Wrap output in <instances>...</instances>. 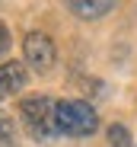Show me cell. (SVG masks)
Wrapping results in <instances>:
<instances>
[{
  "label": "cell",
  "mask_w": 137,
  "mask_h": 147,
  "mask_svg": "<svg viewBox=\"0 0 137 147\" xmlns=\"http://www.w3.org/2000/svg\"><path fill=\"white\" fill-rule=\"evenodd\" d=\"M54 118H57V131L70 138H86L99 128L96 109L83 99H61L54 106Z\"/></svg>",
  "instance_id": "obj_1"
},
{
  "label": "cell",
  "mask_w": 137,
  "mask_h": 147,
  "mask_svg": "<svg viewBox=\"0 0 137 147\" xmlns=\"http://www.w3.org/2000/svg\"><path fill=\"white\" fill-rule=\"evenodd\" d=\"M54 106L48 96H32V99H22L19 102V115H22V125L35 141H48L51 134H57V118H54Z\"/></svg>",
  "instance_id": "obj_2"
},
{
  "label": "cell",
  "mask_w": 137,
  "mask_h": 147,
  "mask_svg": "<svg viewBox=\"0 0 137 147\" xmlns=\"http://www.w3.org/2000/svg\"><path fill=\"white\" fill-rule=\"evenodd\" d=\"M22 51H26V64L35 67L38 74L51 70L57 61V48H54L51 35H45V32H29L26 42H22Z\"/></svg>",
  "instance_id": "obj_3"
},
{
  "label": "cell",
  "mask_w": 137,
  "mask_h": 147,
  "mask_svg": "<svg viewBox=\"0 0 137 147\" xmlns=\"http://www.w3.org/2000/svg\"><path fill=\"white\" fill-rule=\"evenodd\" d=\"M26 80H29V74H26V67H22L19 61L0 64V99H7V96L19 93L22 86H26Z\"/></svg>",
  "instance_id": "obj_4"
},
{
  "label": "cell",
  "mask_w": 137,
  "mask_h": 147,
  "mask_svg": "<svg viewBox=\"0 0 137 147\" xmlns=\"http://www.w3.org/2000/svg\"><path fill=\"white\" fill-rule=\"evenodd\" d=\"M67 7L80 19H99V16H105L115 7V0H67Z\"/></svg>",
  "instance_id": "obj_5"
},
{
  "label": "cell",
  "mask_w": 137,
  "mask_h": 147,
  "mask_svg": "<svg viewBox=\"0 0 137 147\" xmlns=\"http://www.w3.org/2000/svg\"><path fill=\"white\" fill-rule=\"evenodd\" d=\"M19 134H16V121L7 115V112H0V147H16Z\"/></svg>",
  "instance_id": "obj_6"
},
{
  "label": "cell",
  "mask_w": 137,
  "mask_h": 147,
  "mask_svg": "<svg viewBox=\"0 0 137 147\" xmlns=\"http://www.w3.org/2000/svg\"><path fill=\"white\" fill-rule=\"evenodd\" d=\"M108 144L112 147H131V131L124 125H112L108 128Z\"/></svg>",
  "instance_id": "obj_7"
},
{
  "label": "cell",
  "mask_w": 137,
  "mask_h": 147,
  "mask_svg": "<svg viewBox=\"0 0 137 147\" xmlns=\"http://www.w3.org/2000/svg\"><path fill=\"white\" fill-rule=\"evenodd\" d=\"M10 51V29L0 22V55H7Z\"/></svg>",
  "instance_id": "obj_8"
}]
</instances>
